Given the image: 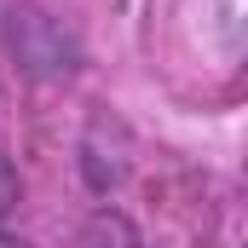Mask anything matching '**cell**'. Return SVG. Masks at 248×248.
I'll list each match as a JSON object with an SVG mask.
<instances>
[{
	"label": "cell",
	"mask_w": 248,
	"mask_h": 248,
	"mask_svg": "<svg viewBox=\"0 0 248 248\" xmlns=\"http://www.w3.org/2000/svg\"><path fill=\"white\" fill-rule=\"evenodd\" d=\"M12 52H17V63H29L35 75H63V69L75 63V41L63 35L58 17H46V12H17V17H12Z\"/></svg>",
	"instance_id": "obj_1"
},
{
	"label": "cell",
	"mask_w": 248,
	"mask_h": 248,
	"mask_svg": "<svg viewBox=\"0 0 248 248\" xmlns=\"http://www.w3.org/2000/svg\"><path fill=\"white\" fill-rule=\"evenodd\" d=\"M12 196H17V173H12V162L0 156V208H6Z\"/></svg>",
	"instance_id": "obj_3"
},
{
	"label": "cell",
	"mask_w": 248,
	"mask_h": 248,
	"mask_svg": "<svg viewBox=\"0 0 248 248\" xmlns=\"http://www.w3.org/2000/svg\"><path fill=\"white\" fill-rule=\"evenodd\" d=\"M75 248H139V231H133V219L116 214V208H98L87 225H81V243Z\"/></svg>",
	"instance_id": "obj_2"
},
{
	"label": "cell",
	"mask_w": 248,
	"mask_h": 248,
	"mask_svg": "<svg viewBox=\"0 0 248 248\" xmlns=\"http://www.w3.org/2000/svg\"><path fill=\"white\" fill-rule=\"evenodd\" d=\"M0 248H23V243H6V237H0Z\"/></svg>",
	"instance_id": "obj_4"
}]
</instances>
